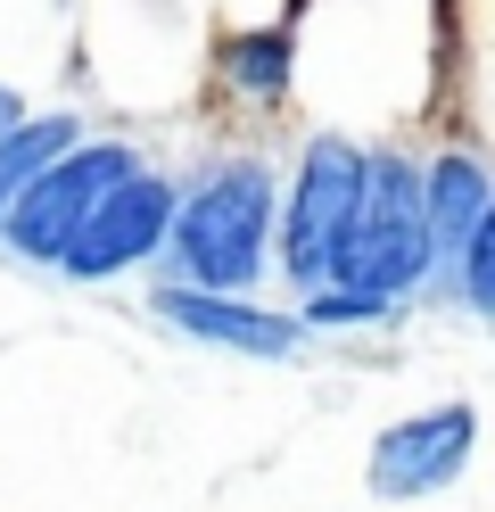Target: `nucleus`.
<instances>
[{"label": "nucleus", "mask_w": 495, "mask_h": 512, "mask_svg": "<svg viewBox=\"0 0 495 512\" xmlns=\"http://www.w3.org/2000/svg\"><path fill=\"white\" fill-rule=\"evenodd\" d=\"M281 240V182L256 149L207 157L182 199H174V232H165V281L174 290H207V298H248V281L273 265Z\"/></svg>", "instance_id": "f257e3e1"}, {"label": "nucleus", "mask_w": 495, "mask_h": 512, "mask_svg": "<svg viewBox=\"0 0 495 512\" xmlns=\"http://www.w3.org/2000/svg\"><path fill=\"white\" fill-rule=\"evenodd\" d=\"M429 281H438V256H429V215H421V157L405 141H380L363 166V207L339 265H330V290L405 306Z\"/></svg>", "instance_id": "f03ea898"}, {"label": "nucleus", "mask_w": 495, "mask_h": 512, "mask_svg": "<svg viewBox=\"0 0 495 512\" xmlns=\"http://www.w3.org/2000/svg\"><path fill=\"white\" fill-rule=\"evenodd\" d=\"M363 166H372V149L347 133H314L297 149V174L281 182V240H273V265L289 273L297 298L330 290V265H339L363 207Z\"/></svg>", "instance_id": "7ed1b4c3"}, {"label": "nucleus", "mask_w": 495, "mask_h": 512, "mask_svg": "<svg viewBox=\"0 0 495 512\" xmlns=\"http://www.w3.org/2000/svg\"><path fill=\"white\" fill-rule=\"evenodd\" d=\"M132 174H141V149L116 141V133L66 149L58 166L0 215V248H9L17 265H66V248L83 240V223L99 215V199H108L116 182H132Z\"/></svg>", "instance_id": "20e7f679"}, {"label": "nucleus", "mask_w": 495, "mask_h": 512, "mask_svg": "<svg viewBox=\"0 0 495 512\" xmlns=\"http://www.w3.org/2000/svg\"><path fill=\"white\" fill-rule=\"evenodd\" d=\"M471 446H479V413L471 405H421V413H405V422H388L372 438L363 479H372V496L413 504V496L454 488V479L471 471Z\"/></svg>", "instance_id": "39448f33"}, {"label": "nucleus", "mask_w": 495, "mask_h": 512, "mask_svg": "<svg viewBox=\"0 0 495 512\" xmlns=\"http://www.w3.org/2000/svg\"><path fill=\"white\" fill-rule=\"evenodd\" d=\"M174 199H182V182H165V174H132L116 182L108 199H99V215L83 223V240L66 248V281H116L132 265H149V256H165V232H174Z\"/></svg>", "instance_id": "423d86ee"}, {"label": "nucleus", "mask_w": 495, "mask_h": 512, "mask_svg": "<svg viewBox=\"0 0 495 512\" xmlns=\"http://www.w3.org/2000/svg\"><path fill=\"white\" fill-rule=\"evenodd\" d=\"M149 314H157L165 331H182V339L231 347V356H297V339H306V323H297V314H273V306H256V298L174 290V281H157V290H149Z\"/></svg>", "instance_id": "0eeeda50"}, {"label": "nucleus", "mask_w": 495, "mask_h": 512, "mask_svg": "<svg viewBox=\"0 0 495 512\" xmlns=\"http://www.w3.org/2000/svg\"><path fill=\"white\" fill-rule=\"evenodd\" d=\"M495 207V174H487V157L479 149H429L421 157V215H429V256H438V273L454 281V265L471 256L479 240V223Z\"/></svg>", "instance_id": "6e6552de"}, {"label": "nucleus", "mask_w": 495, "mask_h": 512, "mask_svg": "<svg viewBox=\"0 0 495 512\" xmlns=\"http://www.w3.org/2000/svg\"><path fill=\"white\" fill-rule=\"evenodd\" d=\"M215 83H223V100H240V108L289 100V83H297V25H248V34H223Z\"/></svg>", "instance_id": "1a4fd4ad"}, {"label": "nucleus", "mask_w": 495, "mask_h": 512, "mask_svg": "<svg viewBox=\"0 0 495 512\" xmlns=\"http://www.w3.org/2000/svg\"><path fill=\"white\" fill-rule=\"evenodd\" d=\"M66 149H83V116H66V108H50V116H25L17 133H0V215H9L33 182H42Z\"/></svg>", "instance_id": "9d476101"}, {"label": "nucleus", "mask_w": 495, "mask_h": 512, "mask_svg": "<svg viewBox=\"0 0 495 512\" xmlns=\"http://www.w3.org/2000/svg\"><path fill=\"white\" fill-rule=\"evenodd\" d=\"M297 323H306V331H347V323L388 331V323H396V306H388V298H355V290H314L306 306H297Z\"/></svg>", "instance_id": "9b49d317"}, {"label": "nucleus", "mask_w": 495, "mask_h": 512, "mask_svg": "<svg viewBox=\"0 0 495 512\" xmlns=\"http://www.w3.org/2000/svg\"><path fill=\"white\" fill-rule=\"evenodd\" d=\"M454 298L479 314V323H495V207H487V223H479V240H471V256L454 265Z\"/></svg>", "instance_id": "f8f14e48"}, {"label": "nucleus", "mask_w": 495, "mask_h": 512, "mask_svg": "<svg viewBox=\"0 0 495 512\" xmlns=\"http://www.w3.org/2000/svg\"><path fill=\"white\" fill-rule=\"evenodd\" d=\"M33 108H25V91L9 83V75H0V133H17V124H25Z\"/></svg>", "instance_id": "ddd939ff"}]
</instances>
